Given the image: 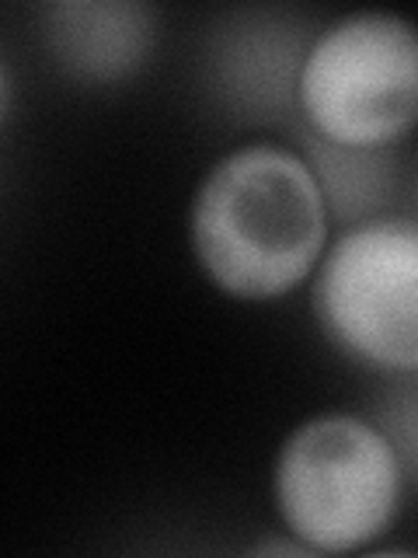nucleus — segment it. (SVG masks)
Masks as SVG:
<instances>
[{"label": "nucleus", "mask_w": 418, "mask_h": 558, "mask_svg": "<svg viewBox=\"0 0 418 558\" xmlns=\"http://www.w3.org/2000/svg\"><path fill=\"white\" fill-rule=\"evenodd\" d=\"M8 109V74H4V63H0V116Z\"/></svg>", "instance_id": "423d86ee"}, {"label": "nucleus", "mask_w": 418, "mask_h": 558, "mask_svg": "<svg viewBox=\"0 0 418 558\" xmlns=\"http://www.w3.org/2000/svg\"><path fill=\"white\" fill-rule=\"evenodd\" d=\"M57 60L84 81H119L147 60L153 46L150 11L122 0H74L46 11Z\"/></svg>", "instance_id": "39448f33"}, {"label": "nucleus", "mask_w": 418, "mask_h": 558, "mask_svg": "<svg viewBox=\"0 0 418 558\" xmlns=\"http://www.w3.org/2000/svg\"><path fill=\"white\" fill-rule=\"evenodd\" d=\"M192 248L241 301L300 287L324 248V192L283 147H241L206 174L192 206Z\"/></svg>", "instance_id": "f257e3e1"}, {"label": "nucleus", "mask_w": 418, "mask_h": 558, "mask_svg": "<svg viewBox=\"0 0 418 558\" xmlns=\"http://www.w3.org/2000/svg\"><path fill=\"white\" fill-rule=\"evenodd\" d=\"M300 105L335 147L377 150L401 140L418 116V43L411 25L383 11L331 25L300 66Z\"/></svg>", "instance_id": "7ed1b4c3"}, {"label": "nucleus", "mask_w": 418, "mask_h": 558, "mask_svg": "<svg viewBox=\"0 0 418 558\" xmlns=\"http://www.w3.org/2000/svg\"><path fill=\"white\" fill-rule=\"evenodd\" d=\"M401 468L388 436L356 415H318L296 429L275 464V502L310 551H356L388 531Z\"/></svg>", "instance_id": "f03ea898"}, {"label": "nucleus", "mask_w": 418, "mask_h": 558, "mask_svg": "<svg viewBox=\"0 0 418 558\" xmlns=\"http://www.w3.org/2000/svg\"><path fill=\"white\" fill-rule=\"evenodd\" d=\"M324 331L380 371L418 366V234L408 220L348 231L314 283Z\"/></svg>", "instance_id": "20e7f679"}]
</instances>
